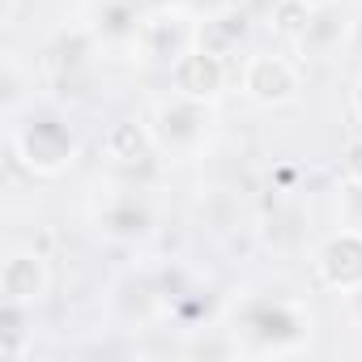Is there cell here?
I'll use <instances>...</instances> for the list:
<instances>
[{
	"mask_svg": "<svg viewBox=\"0 0 362 362\" xmlns=\"http://www.w3.org/2000/svg\"><path fill=\"white\" fill-rule=\"evenodd\" d=\"M9 145H13V158L39 179L64 175L81 153V141H77L73 124L52 107H39V111L22 115L9 132Z\"/></svg>",
	"mask_w": 362,
	"mask_h": 362,
	"instance_id": "obj_1",
	"label": "cell"
},
{
	"mask_svg": "<svg viewBox=\"0 0 362 362\" xmlns=\"http://www.w3.org/2000/svg\"><path fill=\"white\" fill-rule=\"evenodd\" d=\"M235 337H243L252 349L286 354V349H294L298 341L311 337V315L290 298L256 294V298H243L235 307Z\"/></svg>",
	"mask_w": 362,
	"mask_h": 362,
	"instance_id": "obj_2",
	"label": "cell"
},
{
	"mask_svg": "<svg viewBox=\"0 0 362 362\" xmlns=\"http://www.w3.org/2000/svg\"><path fill=\"white\" fill-rule=\"evenodd\" d=\"M214 124H218L214 119V107L201 103V98H184V94L162 98L153 107V119H149L158 149L170 153V158H192V153H201L209 145V136H214Z\"/></svg>",
	"mask_w": 362,
	"mask_h": 362,
	"instance_id": "obj_3",
	"label": "cell"
},
{
	"mask_svg": "<svg viewBox=\"0 0 362 362\" xmlns=\"http://www.w3.org/2000/svg\"><path fill=\"white\" fill-rule=\"evenodd\" d=\"M197 47V22L184 13V9H158V13H145L141 22V35H136V56L153 69H166Z\"/></svg>",
	"mask_w": 362,
	"mask_h": 362,
	"instance_id": "obj_4",
	"label": "cell"
},
{
	"mask_svg": "<svg viewBox=\"0 0 362 362\" xmlns=\"http://www.w3.org/2000/svg\"><path fill=\"white\" fill-rule=\"evenodd\" d=\"M311 264H315V281L324 290H337V294L362 290V230H354V226L332 230L315 247Z\"/></svg>",
	"mask_w": 362,
	"mask_h": 362,
	"instance_id": "obj_5",
	"label": "cell"
},
{
	"mask_svg": "<svg viewBox=\"0 0 362 362\" xmlns=\"http://www.w3.org/2000/svg\"><path fill=\"white\" fill-rule=\"evenodd\" d=\"M298 90H303V73H298L294 60L269 56V52L247 56V64H243V94L256 107H286V103L298 98Z\"/></svg>",
	"mask_w": 362,
	"mask_h": 362,
	"instance_id": "obj_6",
	"label": "cell"
},
{
	"mask_svg": "<svg viewBox=\"0 0 362 362\" xmlns=\"http://www.w3.org/2000/svg\"><path fill=\"white\" fill-rule=\"evenodd\" d=\"M47 290H52V269H47V256L39 247L5 256V264H0V298L5 303L35 307L47 298Z\"/></svg>",
	"mask_w": 362,
	"mask_h": 362,
	"instance_id": "obj_7",
	"label": "cell"
},
{
	"mask_svg": "<svg viewBox=\"0 0 362 362\" xmlns=\"http://www.w3.org/2000/svg\"><path fill=\"white\" fill-rule=\"evenodd\" d=\"M170 86L175 94L184 98H201V103H218L222 90H226V60L214 56V52H184L175 64H170Z\"/></svg>",
	"mask_w": 362,
	"mask_h": 362,
	"instance_id": "obj_8",
	"label": "cell"
},
{
	"mask_svg": "<svg viewBox=\"0 0 362 362\" xmlns=\"http://www.w3.org/2000/svg\"><path fill=\"white\" fill-rule=\"evenodd\" d=\"M98 230L115 243H141L153 235V209L136 192H111L98 209Z\"/></svg>",
	"mask_w": 362,
	"mask_h": 362,
	"instance_id": "obj_9",
	"label": "cell"
},
{
	"mask_svg": "<svg viewBox=\"0 0 362 362\" xmlns=\"http://www.w3.org/2000/svg\"><path fill=\"white\" fill-rule=\"evenodd\" d=\"M103 153H107V162H115L124 170H149L162 149H158L149 124H141V119H115L103 132Z\"/></svg>",
	"mask_w": 362,
	"mask_h": 362,
	"instance_id": "obj_10",
	"label": "cell"
},
{
	"mask_svg": "<svg viewBox=\"0 0 362 362\" xmlns=\"http://www.w3.org/2000/svg\"><path fill=\"white\" fill-rule=\"evenodd\" d=\"M349 35H354L349 13L337 5V0H320V5L311 9V22H307L303 39H298L294 47H298V56H311V60H332Z\"/></svg>",
	"mask_w": 362,
	"mask_h": 362,
	"instance_id": "obj_11",
	"label": "cell"
},
{
	"mask_svg": "<svg viewBox=\"0 0 362 362\" xmlns=\"http://www.w3.org/2000/svg\"><path fill=\"white\" fill-rule=\"evenodd\" d=\"M141 22H145V13L136 9V0H98L90 13V30L107 47H136Z\"/></svg>",
	"mask_w": 362,
	"mask_h": 362,
	"instance_id": "obj_12",
	"label": "cell"
},
{
	"mask_svg": "<svg viewBox=\"0 0 362 362\" xmlns=\"http://www.w3.org/2000/svg\"><path fill=\"white\" fill-rule=\"evenodd\" d=\"M94 47H98V35H94L90 26L60 30V35L47 43V69H52L60 81H73L77 73H86V69H90Z\"/></svg>",
	"mask_w": 362,
	"mask_h": 362,
	"instance_id": "obj_13",
	"label": "cell"
},
{
	"mask_svg": "<svg viewBox=\"0 0 362 362\" xmlns=\"http://www.w3.org/2000/svg\"><path fill=\"white\" fill-rule=\"evenodd\" d=\"M243 35H247V13L235 9V5L197 22V47H201V52H214V56H222V60L239 47Z\"/></svg>",
	"mask_w": 362,
	"mask_h": 362,
	"instance_id": "obj_14",
	"label": "cell"
},
{
	"mask_svg": "<svg viewBox=\"0 0 362 362\" xmlns=\"http://www.w3.org/2000/svg\"><path fill=\"white\" fill-rule=\"evenodd\" d=\"M311 0H269V30L277 35V39H286V43H298L303 39V30H307V22H311Z\"/></svg>",
	"mask_w": 362,
	"mask_h": 362,
	"instance_id": "obj_15",
	"label": "cell"
},
{
	"mask_svg": "<svg viewBox=\"0 0 362 362\" xmlns=\"http://www.w3.org/2000/svg\"><path fill=\"white\" fill-rule=\"evenodd\" d=\"M153 303H158V286H153L149 277H128V281H124V307H128V315L145 320Z\"/></svg>",
	"mask_w": 362,
	"mask_h": 362,
	"instance_id": "obj_16",
	"label": "cell"
},
{
	"mask_svg": "<svg viewBox=\"0 0 362 362\" xmlns=\"http://www.w3.org/2000/svg\"><path fill=\"white\" fill-rule=\"evenodd\" d=\"M337 214H341V226L362 230V179H345V184H341V192H337Z\"/></svg>",
	"mask_w": 362,
	"mask_h": 362,
	"instance_id": "obj_17",
	"label": "cell"
},
{
	"mask_svg": "<svg viewBox=\"0 0 362 362\" xmlns=\"http://www.w3.org/2000/svg\"><path fill=\"white\" fill-rule=\"evenodd\" d=\"M341 175L345 179H362V136L345 141V149H341Z\"/></svg>",
	"mask_w": 362,
	"mask_h": 362,
	"instance_id": "obj_18",
	"label": "cell"
},
{
	"mask_svg": "<svg viewBox=\"0 0 362 362\" xmlns=\"http://www.w3.org/2000/svg\"><path fill=\"white\" fill-rule=\"evenodd\" d=\"M184 5L192 9V13H201V18H209V13H222V9H230L235 0H184Z\"/></svg>",
	"mask_w": 362,
	"mask_h": 362,
	"instance_id": "obj_19",
	"label": "cell"
},
{
	"mask_svg": "<svg viewBox=\"0 0 362 362\" xmlns=\"http://www.w3.org/2000/svg\"><path fill=\"white\" fill-rule=\"evenodd\" d=\"M349 107H354V119L362 124V77L354 81V90H349Z\"/></svg>",
	"mask_w": 362,
	"mask_h": 362,
	"instance_id": "obj_20",
	"label": "cell"
},
{
	"mask_svg": "<svg viewBox=\"0 0 362 362\" xmlns=\"http://www.w3.org/2000/svg\"><path fill=\"white\" fill-rule=\"evenodd\" d=\"M349 43H354V52H358V56H362V18H358V22H354V35H349Z\"/></svg>",
	"mask_w": 362,
	"mask_h": 362,
	"instance_id": "obj_21",
	"label": "cell"
}]
</instances>
